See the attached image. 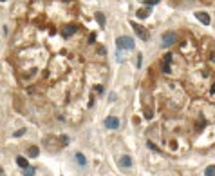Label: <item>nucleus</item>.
I'll list each match as a JSON object with an SVG mask.
<instances>
[{
	"mask_svg": "<svg viewBox=\"0 0 215 176\" xmlns=\"http://www.w3.org/2000/svg\"><path fill=\"white\" fill-rule=\"evenodd\" d=\"M174 42H175V33L170 31V33H164V35H163V46H164V47L172 46Z\"/></svg>",
	"mask_w": 215,
	"mask_h": 176,
	"instance_id": "3",
	"label": "nucleus"
},
{
	"mask_svg": "<svg viewBox=\"0 0 215 176\" xmlns=\"http://www.w3.org/2000/svg\"><path fill=\"white\" fill-rule=\"evenodd\" d=\"M105 127H107V129H117V127H119V120L114 118V116H109V118L105 120Z\"/></svg>",
	"mask_w": 215,
	"mask_h": 176,
	"instance_id": "4",
	"label": "nucleus"
},
{
	"mask_svg": "<svg viewBox=\"0 0 215 176\" xmlns=\"http://www.w3.org/2000/svg\"><path fill=\"white\" fill-rule=\"evenodd\" d=\"M76 31V26H69V27H65V33H63V36H69V35H73Z\"/></svg>",
	"mask_w": 215,
	"mask_h": 176,
	"instance_id": "11",
	"label": "nucleus"
},
{
	"mask_svg": "<svg viewBox=\"0 0 215 176\" xmlns=\"http://www.w3.org/2000/svg\"><path fill=\"white\" fill-rule=\"evenodd\" d=\"M23 133H26V129H20V131H16V133H15V136H22Z\"/></svg>",
	"mask_w": 215,
	"mask_h": 176,
	"instance_id": "17",
	"label": "nucleus"
},
{
	"mask_svg": "<svg viewBox=\"0 0 215 176\" xmlns=\"http://www.w3.org/2000/svg\"><path fill=\"white\" fill-rule=\"evenodd\" d=\"M62 143L67 145V143H69V138H67V136H62Z\"/></svg>",
	"mask_w": 215,
	"mask_h": 176,
	"instance_id": "18",
	"label": "nucleus"
},
{
	"mask_svg": "<svg viewBox=\"0 0 215 176\" xmlns=\"http://www.w3.org/2000/svg\"><path fill=\"white\" fill-rule=\"evenodd\" d=\"M96 91H98V93H100V95H101V93H103V91H105V89H103V87H101V85H96Z\"/></svg>",
	"mask_w": 215,
	"mask_h": 176,
	"instance_id": "19",
	"label": "nucleus"
},
{
	"mask_svg": "<svg viewBox=\"0 0 215 176\" xmlns=\"http://www.w3.org/2000/svg\"><path fill=\"white\" fill-rule=\"evenodd\" d=\"M204 174H206V176H215V165H210V167H206Z\"/></svg>",
	"mask_w": 215,
	"mask_h": 176,
	"instance_id": "10",
	"label": "nucleus"
},
{
	"mask_svg": "<svg viewBox=\"0 0 215 176\" xmlns=\"http://www.w3.org/2000/svg\"><path fill=\"white\" fill-rule=\"evenodd\" d=\"M157 2H159V0H145V6H154Z\"/></svg>",
	"mask_w": 215,
	"mask_h": 176,
	"instance_id": "15",
	"label": "nucleus"
},
{
	"mask_svg": "<svg viewBox=\"0 0 215 176\" xmlns=\"http://www.w3.org/2000/svg\"><path fill=\"white\" fill-rule=\"evenodd\" d=\"M0 2H7V0H0Z\"/></svg>",
	"mask_w": 215,
	"mask_h": 176,
	"instance_id": "21",
	"label": "nucleus"
},
{
	"mask_svg": "<svg viewBox=\"0 0 215 176\" xmlns=\"http://www.w3.org/2000/svg\"><path fill=\"white\" fill-rule=\"evenodd\" d=\"M130 26H132V27L136 29V33H137V36H139V38H143V40H148V36H150V35H148V31H147L145 27H141V26H137L136 22H132Z\"/></svg>",
	"mask_w": 215,
	"mask_h": 176,
	"instance_id": "2",
	"label": "nucleus"
},
{
	"mask_svg": "<svg viewBox=\"0 0 215 176\" xmlns=\"http://www.w3.org/2000/svg\"><path fill=\"white\" fill-rule=\"evenodd\" d=\"M23 174H26V176H33V174H34V167H31V165H29V167L26 169V172H23Z\"/></svg>",
	"mask_w": 215,
	"mask_h": 176,
	"instance_id": "14",
	"label": "nucleus"
},
{
	"mask_svg": "<svg viewBox=\"0 0 215 176\" xmlns=\"http://www.w3.org/2000/svg\"><path fill=\"white\" fill-rule=\"evenodd\" d=\"M195 16L199 18V22H203L204 26H210V16H208V13H195Z\"/></svg>",
	"mask_w": 215,
	"mask_h": 176,
	"instance_id": "5",
	"label": "nucleus"
},
{
	"mask_svg": "<svg viewBox=\"0 0 215 176\" xmlns=\"http://www.w3.org/2000/svg\"><path fill=\"white\" fill-rule=\"evenodd\" d=\"M38 152H40L38 147H31V149H29V156H31V158H36V156H38Z\"/></svg>",
	"mask_w": 215,
	"mask_h": 176,
	"instance_id": "12",
	"label": "nucleus"
},
{
	"mask_svg": "<svg viewBox=\"0 0 215 176\" xmlns=\"http://www.w3.org/2000/svg\"><path fill=\"white\" fill-rule=\"evenodd\" d=\"M119 165H121V167H130V165H132V158H130V156H121Z\"/></svg>",
	"mask_w": 215,
	"mask_h": 176,
	"instance_id": "6",
	"label": "nucleus"
},
{
	"mask_svg": "<svg viewBox=\"0 0 215 176\" xmlns=\"http://www.w3.org/2000/svg\"><path fill=\"white\" fill-rule=\"evenodd\" d=\"M74 158H76L78 165H87V158L81 155V152H76V155H74Z\"/></svg>",
	"mask_w": 215,
	"mask_h": 176,
	"instance_id": "8",
	"label": "nucleus"
},
{
	"mask_svg": "<svg viewBox=\"0 0 215 176\" xmlns=\"http://www.w3.org/2000/svg\"><path fill=\"white\" fill-rule=\"evenodd\" d=\"M163 71L164 73H170V64H163Z\"/></svg>",
	"mask_w": 215,
	"mask_h": 176,
	"instance_id": "16",
	"label": "nucleus"
},
{
	"mask_svg": "<svg viewBox=\"0 0 215 176\" xmlns=\"http://www.w3.org/2000/svg\"><path fill=\"white\" fill-rule=\"evenodd\" d=\"M16 163H18L22 169H27V167H29V162L23 158V156H16Z\"/></svg>",
	"mask_w": 215,
	"mask_h": 176,
	"instance_id": "7",
	"label": "nucleus"
},
{
	"mask_svg": "<svg viewBox=\"0 0 215 176\" xmlns=\"http://www.w3.org/2000/svg\"><path fill=\"white\" fill-rule=\"evenodd\" d=\"M211 91H213V93H215V84H213V85H211Z\"/></svg>",
	"mask_w": 215,
	"mask_h": 176,
	"instance_id": "20",
	"label": "nucleus"
},
{
	"mask_svg": "<svg viewBox=\"0 0 215 176\" xmlns=\"http://www.w3.org/2000/svg\"><path fill=\"white\" fill-rule=\"evenodd\" d=\"M148 13H150L148 9H139V11H137V16H139V18H147Z\"/></svg>",
	"mask_w": 215,
	"mask_h": 176,
	"instance_id": "13",
	"label": "nucleus"
},
{
	"mask_svg": "<svg viewBox=\"0 0 215 176\" xmlns=\"http://www.w3.org/2000/svg\"><path fill=\"white\" fill-rule=\"evenodd\" d=\"M96 20L100 22L101 27H105V15H103V13H96Z\"/></svg>",
	"mask_w": 215,
	"mask_h": 176,
	"instance_id": "9",
	"label": "nucleus"
},
{
	"mask_svg": "<svg viewBox=\"0 0 215 176\" xmlns=\"http://www.w3.org/2000/svg\"><path fill=\"white\" fill-rule=\"evenodd\" d=\"M116 46H117V49H132L134 47V38L132 36H117Z\"/></svg>",
	"mask_w": 215,
	"mask_h": 176,
	"instance_id": "1",
	"label": "nucleus"
}]
</instances>
